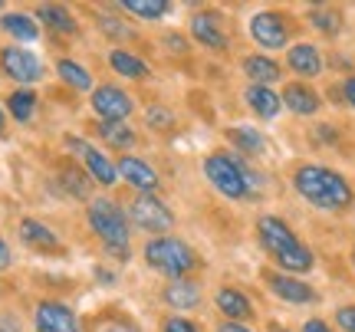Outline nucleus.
I'll use <instances>...</instances> for the list:
<instances>
[{
  "instance_id": "4be33fe9",
  "label": "nucleus",
  "mask_w": 355,
  "mask_h": 332,
  "mask_svg": "<svg viewBox=\"0 0 355 332\" xmlns=\"http://www.w3.org/2000/svg\"><path fill=\"white\" fill-rule=\"evenodd\" d=\"M37 17L46 26L60 30V33H76V30H79L76 20H73V13L66 10V7H60V3H40V7H37Z\"/></svg>"
},
{
  "instance_id": "a19ab883",
  "label": "nucleus",
  "mask_w": 355,
  "mask_h": 332,
  "mask_svg": "<svg viewBox=\"0 0 355 332\" xmlns=\"http://www.w3.org/2000/svg\"><path fill=\"white\" fill-rule=\"evenodd\" d=\"M10 267V250H7V241H0V270Z\"/></svg>"
},
{
  "instance_id": "ddd939ff",
  "label": "nucleus",
  "mask_w": 355,
  "mask_h": 332,
  "mask_svg": "<svg viewBox=\"0 0 355 332\" xmlns=\"http://www.w3.org/2000/svg\"><path fill=\"white\" fill-rule=\"evenodd\" d=\"M191 33L198 43L204 46H211V50H224L227 46V37H224V30H220V17L214 10H201L191 17Z\"/></svg>"
},
{
  "instance_id": "a211bd4d",
  "label": "nucleus",
  "mask_w": 355,
  "mask_h": 332,
  "mask_svg": "<svg viewBox=\"0 0 355 332\" xmlns=\"http://www.w3.org/2000/svg\"><path fill=\"white\" fill-rule=\"evenodd\" d=\"M165 303L171 309H194L201 303V290L191 280H171L165 286Z\"/></svg>"
},
{
  "instance_id": "ea45409f",
  "label": "nucleus",
  "mask_w": 355,
  "mask_h": 332,
  "mask_svg": "<svg viewBox=\"0 0 355 332\" xmlns=\"http://www.w3.org/2000/svg\"><path fill=\"white\" fill-rule=\"evenodd\" d=\"M303 332H332V329H329V326H326L322 320H309V322L303 326Z\"/></svg>"
},
{
  "instance_id": "9d476101",
  "label": "nucleus",
  "mask_w": 355,
  "mask_h": 332,
  "mask_svg": "<svg viewBox=\"0 0 355 332\" xmlns=\"http://www.w3.org/2000/svg\"><path fill=\"white\" fill-rule=\"evenodd\" d=\"M37 332H79V320L69 306L56 299H43L37 306Z\"/></svg>"
},
{
  "instance_id": "f257e3e1",
  "label": "nucleus",
  "mask_w": 355,
  "mask_h": 332,
  "mask_svg": "<svg viewBox=\"0 0 355 332\" xmlns=\"http://www.w3.org/2000/svg\"><path fill=\"white\" fill-rule=\"evenodd\" d=\"M296 191L303 194L309 204L322 207V211H343L352 204V188L343 175H336L322 165H303L293 175Z\"/></svg>"
},
{
  "instance_id": "6e6552de",
  "label": "nucleus",
  "mask_w": 355,
  "mask_h": 332,
  "mask_svg": "<svg viewBox=\"0 0 355 332\" xmlns=\"http://www.w3.org/2000/svg\"><path fill=\"white\" fill-rule=\"evenodd\" d=\"M92 109L102 115V122H125L132 115V99L119 86H99L92 92Z\"/></svg>"
},
{
  "instance_id": "412c9836",
  "label": "nucleus",
  "mask_w": 355,
  "mask_h": 332,
  "mask_svg": "<svg viewBox=\"0 0 355 332\" xmlns=\"http://www.w3.org/2000/svg\"><path fill=\"white\" fill-rule=\"evenodd\" d=\"M243 73L254 79V86H270L279 79V66L270 56H247L243 60Z\"/></svg>"
},
{
  "instance_id": "e433bc0d",
  "label": "nucleus",
  "mask_w": 355,
  "mask_h": 332,
  "mask_svg": "<svg viewBox=\"0 0 355 332\" xmlns=\"http://www.w3.org/2000/svg\"><path fill=\"white\" fill-rule=\"evenodd\" d=\"M165 332H198V329H194V322H188V320H168Z\"/></svg>"
},
{
  "instance_id": "f8f14e48",
  "label": "nucleus",
  "mask_w": 355,
  "mask_h": 332,
  "mask_svg": "<svg viewBox=\"0 0 355 332\" xmlns=\"http://www.w3.org/2000/svg\"><path fill=\"white\" fill-rule=\"evenodd\" d=\"M66 145L73 148V152L83 155V161H86L89 175L99 181V184H115V178H119V168L105 158V155H99V148H92V145H86L83 139H66Z\"/></svg>"
},
{
  "instance_id": "9b49d317",
  "label": "nucleus",
  "mask_w": 355,
  "mask_h": 332,
  "mask_svg": "<svg viewBox=\"0 0 355 332\" xmlns=\"http://www.w3.org/2000/svg\"><path fill=\"white\" fill-rule=\"evenodd\" d=\"M266 283L270 290L283 299V303H293V306H306V303H316V290L309 283L296 280V277H283V273H266Z\"/></svg>"
},
{
  "instance_id": "dca6fc26",
  "label": "nucleus",
  "mask_w": 355,
  "mask_h": 332,
  "mask_svg": "<svg viewBox=\"0 0 355 332\" xmlns=\"http://www.w3.org/2000/svg\"><path fill=\"white\" fill-rule=\"evenodd\" d=\"M286 63H290V69L300 73V76H319V73H322V56H319V50L309 46V43L293 46L290 56H286Z\"/></svg>"
},
{
  "instance_id": "4c0bfd02",
  "label": "nucleus",
  "mask_w": 355,
  "mask_h": 332,
  "mask_svg": "<svg viewBox=\"0 0 355 332\" xmlns=\"http://www.w3.org/2000/svg\"><path fill=\"white\" fill-rule=\"evenodd\" d=\"M343 92H345V103L355 109V76H349L345 79V86H343Z\"/></svg>"
},
{
  "instance_id": "a878e982",
  "label": "nucleus",
  "mask_w": 355,
  "mask_h": 332,
  "mask_svg": "<svg viewBox=\"0 0 355 332\" xmlns=\"http://www.w3.org/2000/svg\"><path fill=\"white\" fill-rule=\"evenodd\" d=\"M119 7L128 13H135V17H141V20H158V17H165V13L171 10L168 0H122Z\"/></svg>"
},
{
  "instance_id": "c9c22d12",
  "label": "nucleus",
  "mask_w": 355,
  "mask_h": 332,
  "mask_svg": "<svg viewBox=\"0 0 355 332\" xmlns=\"http://www.w3.org/2000/svg\"><path fill=\"white\" fill-rule=\"evenodd\" d=\"M0 332H20V320L13 313H0Z\"/></svg>"
},
{
  "instance_id": "7ed1b4c3",
  "label": "nucleus",
  "mask_w": 355,
  "mask_h": 332,
  "mask_svg": "<svg viewBox=\"0 0 355 332\" xmlns=\"http://www.w3.org/2000/svg\"><path fill=\"white\" fill-rule=\"evenodd\" d=\"M204 175H207V181H211L224 198H230V201H250V194H254L250 171L227 152L211 155V158L204 161Z\"/></svg>"
},
{
  "instance_id": "58836bf2",
  "label": "nucleus",
  "mask_w": 355,
  "mask_h": 332,
  "mask_svg": "<svg viewBox=\"0 0 355 332\" xmlns=\"http://www.w3.org/2000/svg\"><path fill=\"white\" fill-rule=\"evenodd\" d=\"M217 332H250L247 329V326H243V322H220V326H217Z\"/></svg>"
},
{
  "instance_id": "1a4fd4ad",
  "label": "nucleus",
  "mask_w": 355,
  "mask_h": 332,
  "mask_svg": "<svg viewBox=\"0 0 355 332\" xmlns=\"http://www.w3.org/2000/svg\"><path fill=\"white\" fill-rule=\"evenodd\" d=\"M250 33H254V40L260 46H266V50H279V46H286V40H290L286 24H283V17H279L277 10L257 13L254 20H250Z\"/></svg>"
},
{
  "instance_id": "4468645a",
  "label": "nucleus",
  "mask_w": 355,
  "mask_h": 332,
  "mask_svg": "<svg viewBox=\"0 0 355 332\" xmlns=\"http://www.w3.org/2000/svg\"><path fill=\"white\" fill-rule=\"evenodd\" d=\"M119 175L128 181V184H135V188H141V191H155V184H158V175H155L152 165H145L141 158H132V155H125L122 161H119Z\"/></svg>"
},
{
  "instance_id": "f03ea898",
  "label": "nucleus",
  "mask_w": 355,
  "mask_h": 332,
  "mask_svg": "<svg viewBox=\"0 0 355 332\" xmlns=\"http://www.w3.org/2000/svg\"><path fill=\"white\" fill-rule=\"evenodd\" d=\"M257 230H260V241H263V247L270 250V256H273L283 270H290V273H306V270H313V254H309V247L296 241V234H293L279 218H260L257 220Z\"/></svg>"
},
{
  "instance_id": "6ab92c4d",
  "label": "nucleus",
  "mask_w": 355,
  "mask_h": 332,
  "mask_svg": "<svg viewBox=\"0 0 355 332\" xmlns=\"http://www.w3.org/2000/svg\"><path fill=\"white\" fill-rule=\"evenodd\" d=\"M217 309H220L230 322H241V320H247V316L254 313L250 299H247L241 290H230V286H224V290L217 293Z\"/></svg>"
},
{
  "instance_id": "cd10ccee",
  "label": "nucleus",
  "mask_w": 355,
  "mask_h": 332,
  "mask_svg": "<svg viewBox=\"0 0 355 332\" xmlns=\"http://www.w3.org/2000/svg\"><path fill=\"white\" fill-rule=\"evenodd\" d=\"M99 135L109 141L112 148H132V145H135V132L128 128V122H102Z\"/></svg>"
},
{
  "instance_id": "c756f323",
  "label": "nucleus",
  "mask_w": 355,
  "mask_h": 332,
  "mask_svg": "<svg viewBox=\"0 0 355 332\" xmlns=\"http://www.w3.org/2000/svg\"><path fill=\"white\" fill-rule=\"evenodd\" d=\"M309 24L316 26V30H322V33L336 37L343 30V17L336 10H329V7H316V10H309Z\"/></svg>"
},
{
  "instance_id": "20e7f679",
  "label": "nucleus",
  "mask_w": 355,
  "mask_h": 332,
  "mask_svg": "<svg viewBox=\"0 0 355 332\" xmlns=\"http://www.w3.org/2000/svg\"><path fill=\"white\" fill-rule=\"evenodd\" d=\"M89 224L102 237L109 254L119 256V260H128V224L122 207L112 204L109 198H99V201L89 204Z\"/></svg>"
},
{
  "instance_id": "72a5a7b5",
  "label": "nucleus",
  "mask_w": 355,
  "mask_h": 332,
  "mask_svg": "<svg viewBox=\"0 0 355 332\" xmlns=\"http://www.w3.org/2000/svg\"><path fill=\"white\" fill-rule=\"evenodd\" d=\"M336 322H339V329L345 332H355V306H343L336 313Z\"/></svg>"
},
{
  "instance_id": "473e14b6",
  "label": "nucleus",
  "mask_w": 355,
  "mask_h": 332,
  "mask_svg": "<svg viewBox=\"0 0 355 332\" xmlns=\"http://www.w3.org/2000/svg\"><path fill=\"white\" fill-rule=\"evenodd\" d=\"M96 332H139L132 322L119 320V316H105V320L96 322Z\"/></svg>"
},
{
  "instance_id": "7c9ffc66",
  "label": "nucleus",
  "mask_w": 355,
  "mask_h": 332,
  "mask_svg": "<svg viewBox=\"0 0 355 332\" xmlns=\"http://www.w3.org/2000/svg\"><path fill=\"white\" fill-rule=\"evenodd\" d=\"M145 122H148V128H155V132H171V128H175V115L168 112L165 105H152V109L145 112Z\"/></svg>"
},
{
  "instance_id": "39448f33",
  "label": "nucleus",
  "mask_w": 355,
  "mask_h": 332,
  "mask_svg": "<svg viewBox=\"0 0 355 332\" xmlns=\"http://www.w3.org/2000/svg\"><path fill=\"white\" fill-rule=\"evenodd\" d=\"M145 260L148 267H155L158 273H165L171 280H184L191 270L198 267V256L184 241H175V237H155V241L145 243Z\"/></svg>"
},
{
  "instance_id": "393cba45",
  "label": "nucleus",
  "mask_w": 355,
  "mask_h": 332,
  "mask_svg": "<svg viewBox=\"0 0 355 332\" xmlns=\"http://www.w3.org/2000/svg\"><path fill=\"white\" fill-rule=\"evenodd\" d=\"M56 73H60V79H63L66 86H73L76 92L92 89V76H89L79 63H73V60H60V63H56Z\"/></svg>"
},
{
  "instance_id": "0eeeda50",
  "label": "nucleus",
  "mask_w": 355,
  "mask_h": 332,
  "mask_svg": "<svg viewBox=\"0 0 355 332\" xmlns=\"http://www.w3.org/2000/svg\"><path fill=\"white\" fill-rule=\"evenodd\" d=\"M0 66H3V73L10 79H17V82H37L40 76H43V66H40V60L33 56L30 50H20V46H7V50L0 53Z\"/></svg>"
},
{
  "instance_id": "c03bdc74",
  "label": "nucleus",
  "mask_w": 355,
  "mask_h": 332,
  "mask_svg": "<svg viewBox=\"0 0 355 332\" xmlns=\"http://www.w3.org/2000/svg\"><path fill=\"white\" fill-rule=\"evenodd\" d=\"M277 332H283V329H277Z\"/></svg>"
},
{
  "instance_id": "423d86ee",
  "label": "nucleus",
  "mask_w": 355,
  "mask_h": 332,
  "mask_svg": "<svg viewBox=\"0 0 355 332\" xmlns=\"http://www.w3.org/2000/svg\"><path fill=\"white\" fill-rule=\"evenodd\" d=\"M128 218H132V224L141 230H152V234H165V230L175 227V214L168 211L155 194H139L135 201H132V207H128Z\"/></svg>"
},
{
  "instance_id": "79ce46f5",
  "label": "nucleus",
  "mask_w": 355,
  "mask_h": 332,
  "mask_svg": "<svg viewBox=\"0 0 355 332\" xmlns=\"http://www.w3.org/2000/svg\"><path fill=\"white\" fill-rule=\"evenodd\" d=\"M0 135H3V112H0Z\"/></svg>"
},
{
  "instance_id": "bb28decb",
  "label": "nucleus",
  "mask_w": 355,
  "mask_h": 332,
  "mask_svg": "<svg viewBox=\"0 0 355 332\" xmlns=\"http://www.w3.org/2000/svg\"><path fill=\"white\" fill-rule=\"evenodd\" d=\"M227 139L237 145V148H243L247 155H260L263 152V135L257 132V128H247V125H237V128H227Z\"/></svg>"
},
{
  "instance_id": "b1692460",
  "label": "nucleus",
  "mask_w": 355,
  "mask_h": 332,
  "mask_svg": "<svg viewBox=\"0 0 355 332\" xmlns=\"http://www.w3.org/2000/svg\"><path fill=\"white\" fill-rule=\"evenodd\" d=\"M109 63H112V69L119 76H125V79H141L148 73V66L141 63L139 56H132V53H125V50H112L109 53Z\"/></svg>"
},
{
  "instance_id": "2eb2a0df",
  "label": "nucleus",
  "mask_w": 355,
  "mask_h": 332,
  "mask_svg": "<svg viewBox=\"0 0 355 332\" xmlns=\"http://www.w3.org/2000/svg\"><path fill=\"white\" fill-rule=\"evenodd\" d=\"M283 105L290 109V112H296V115H313V112H319V96L306 82H290L286 89H283Z\"/></svg>"
},
{
  "instance_id": "f704fd0d",
  "label": "nucleus",
  "mask_w": 355,
  "mask_h": 332,
  "mask_svg": "<svg viewBox=\"0 0 355 332\" xmlns=\"http://www.w3.org/2000/svg\"><path fill=\"white\" fill-rule=\"evenodd\" d=\"M99 26L105 30V33H109V37H128V30H125V26H119V24H115L112 17H102Z\"/></svg>"
},
{
  "instance_id": "aec40b11",
  "label": "nucleus",
  "mask_w": 355,
  "mask_h": 332,
  "mask_svg": "<svg viewBox=\"0 0 355 332\" xmlns=\"http://www.w3.org/2000/svg\"><path fill=\"white\" fill-rule=\"evenodd\" d=\"M20 241L30 243V247H40V250H56V247H60L56 234H53L46 224H40V220H33V218L20 220Z\"/></svg>"
},
{
  "instance_id": "2f4dec72",
  "label": "nucleus",
  "mask_w": 355,
  "mask_h": 332,
  "mask_svg": "<svg viewBox=\"0 0 355 332\" xmlns=\"http://www.w3.org/2000/svg\"><path fill=\"white\" fill-rule=\"evenodd\" d=\"M63 184L69 194H76V198H89V181L79 175V171H63Z\"/></svg>"
},
{
  "instance_id": "5701e85b",
  "label": "nucleus",
  "mask_w": 355,
  "mask_h": 332,
  "mask_svg": "<svg viewBox=\"0 0 355 332\" xmlns=\"http://www.w3.org/2000/svg\"><path fill=\"white\" fill-rule=\"evenodd\" d=\"M0 24H3L7 33H13V37L24 40V43H33V40L40 37V30H37V24H33V17H30V13H7Z\"/></svg>"
},
{
  "instance_id": "c85d7f7f",
  "label": "nucleus",
  "mask_w": 355,
  "mask_h": 332,
  "mask_svg": "<svg viewBox=\"0 0 355 332\" xmlns=\"http://www.w3.org/2000/svg\"><path fill=\"white\" fill-rule=\"evenodd\" d=\"M33 109H37V92L33 89H17L10 96V112L17 122H30V119H33Z\"/></svg>"
},
{
  "instance_id": "37998d69",
  "label": "nucleus",
  "mask_w": 355,
  "mask_h": 332,
  "mask_svg": "<svg viewBox=\"0 0 355 332\" xmlns=\"http://www.w3.org/2000/svg\"><path fill=\"white\" fill-rule=\"evenodd\" d=\"M352 267H355V247H352Z\"/></svg>"
},
{
  "instance_id": "f3484780",
  "label": "nucleus",
  "mask_w": 355,
  "mask_h": 332,
  "mask_svg": "<svg viewBox=\"0 0 355 332\" xmlns=\"http://www.w3.org/2000/svg\"><path fill=\"white\" fill-rule=\"evenodd\" d=\"M247 105L254 109L260 119H277L279 105H283V99H279V92H273L270 86H247Z\"/></svg>"
}]
</instances>
